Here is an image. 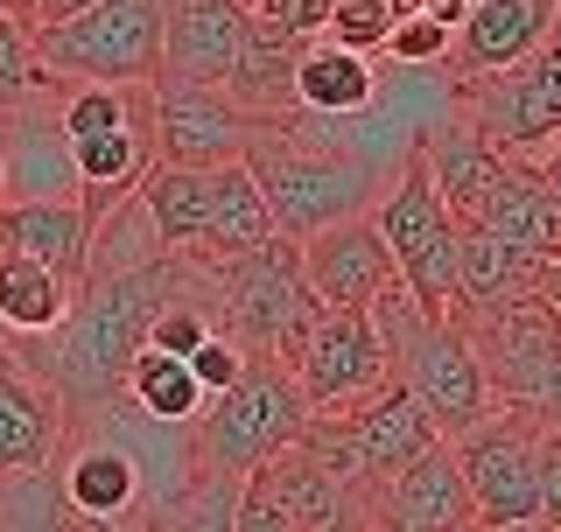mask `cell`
<instances>
[{
  "instance_id": "cell-1",
  "label": "cell",
  "mask_w": 561,
  "mask_h": 532,
  "mask_svg": "<svg viewBox=\"0 0 561 532\" xmlns=\"http://www.w3.org/2000/svg\"><path fill=\"white\" fill-rule=\"evenodd\" d=\"M245 169H253L280 239H309L337 218H365L379 204V189L393 183L386 162H373L358 148H337V127L309 119V113H288L274 127H260L253 148H245Z\"/></svg>"
},
{
  "instance_id": "cell-2",
  "label": "cell",
  "mask_w": 561,
  "mask_h": 532,
  "mask_svg": "<svg viewBox=\"0 0 561 532\" xmlns=\"http://www.w3.org/2000/svg\"><path fill=\"white\" fill-rule=\"evenodd\" d=\"M302 420H309V400L295 385V371L280 358H245V371L190 428V463H197V476H245L274 449H288L302 435Z\"/></svg>"
},
{
  "instance_id": "cell-3",
  "label": "cell",
  "mask_w": 561,
  "mask_h": 532,
  "mask_svg": "<svg viewBox=\"0 0 561 532\" xmlns=\"http://www.w3.org/2000/svg\"><path fill=\"white\" fill-rule=\"evenodd\" d=\"M210 288H218L225 329L239 336L245 358H288L295 336L323 315V294L302 274V245L280 232L245 245V253H225L210 266Z\"/></svg>"
},
{
  "instance_id": "cell-4",
  "label": "cell",
  "mask_w": 561,
  "mask_h": 532,
  "mask_svg": "<svg viewBox=\"0 0 561 532\" xmlns=\"http://www.w3.org/2000/svg\"><path fill=\"white\" fill-rule=\"evenodd\" d=\"M365 218L379 224L386 253H393V274L414 288V301L449 323V315L463 309V294H456V218H449L443 189H435V175H428V154H421L414 140H408L393 183L379 189V204L365 210Z\"/></svg>"
},
{
  "instance_id": "cell-5",
  "label": "cell",
  "mask_w": 561,
  "mask_h": 532,
  "mask_svg": "<svg viewBox=\"0 0 561 532\" xmlns=\"http://www.w3.org/2000/svg\"><path fill=\"white\" fill-rule=\"evenodd\" d=\"M28 35L43 78L64 84H154V70H162V0H92L84 14Z\"/></svg>"
},
{
  "instance_id": "cell-6",
  "label": "cell",
  "mask_w": 561,
  "mask_h": 532,
  "mask_svg": "<svg viewBox=\"0 0 561 532\" xmlns=\"http://www.w3.org/2000/svg\"><path fill=\"white\" fill-rule=\"evenodd\" d=\"M456 470L470 490V519L484 532L534 525L540 511V420L526 406H491L484 420H470L463 435H449Z\"/></svg>"
},
{
  "instance_id": "cell-7",
  "label": "cell",
  "mask_w": 561,
  "mask_h": 532,
  "mask_svg": "<svg viewBox=\"0 0 561 532\" xmlns=\"http://www.w3.org/2000/svg\"><path fill=\"white\" fill-rule=\"evenodd\" d=\"M463 329V344L478 350L484 385L499 406H534L548 385V365L561 350V309L548 294H519V301H491V309H456L449 315Z\"/></svg>"
},
{
  "instance_id": "cell-8",
  "label": "cell",
  "mask_w": 561,
  "mask_h": 532,
  "mask_svg": "<svg viewBox=\"0 0 561 532\" xmlns=\"http://www.w3.org/2000/svg\"><path fill=\"white\" fill-rule=\"evenodd\" d=\"M386 371H393L400 385H414V400L435 414V428H443V435H463L470 420H484L491 406H499V400H491V385H484L478 350H470L463 329L443 323V315H421V323L386 350Z\"/></svg>"
},
{
  "instance_id": "cell-9",
  "label": "cell",
  "mask_w": 561,
  "mask_h": 532,
  "mask_svg": "<svg viewBox=\"0 0 561 532\" xmlns=\"http://www.w3.org/2000/svg\"><path fill=\"white\" fill-rule=\"evenodd\" d=\"M154 148L162 162H183V169H218V162H239L253 148V134L267 119H253L232 92L218 84H183V78H154Z\"/></svg>"
},
{
  "instance_id": "cell-10",
  "label": "cell",
  "mask_w": 561,
  "mask_h": 532,
  "mask_svg": "<svg viewBox=\"0 0 561 532\" xmlns=\"http://www.w3.org/2000/svg\"><path fill=\"white\" fill-rule=\"evenodd\" d=\"M280 365L295 371L309 414H330V406L358 400L365 385L386 379V344H379V329L365 323V309H323L302 336H295V350Z\"/></svg>"
},
{
  "instance_id": "cell-11",
  "label": "cell",
  "mask_w": 561,
  "mask_h": 532,
  "mask_svg": "<svg viewBox=\"0 0 561 532\" xmlns=\"http://www.w3.org/2000/svg\"><path fill=\"white\" fill-rule=\"evenodd\" d=\"M253 35V0H162V70L183 84H232Z\"/></svg>"
},
{
  "instance_id": "cell-12",
  "label": "cell",
  "mask_w": 561,
  "mask_h": 532,
  "mask_svg": "<svg viewBox=\"0 0 561 532\" xmlns=\"http://www.w3.org/2000/svg\"><path fill=\"white\" fill-rule=\"evenodd\" d=\"M330 414L344 420V435L358 441V455H365V470L379 476H400L414 463V455H428L435 441H443V428H435V414L414 400V385H400L393 371H386L379 385H365L358 400H344V406H330Z\"/></svg>"
},
{
  "instance_id": "cell-13",
  "label": "cell",
  "mask_w": 561,
  "mask_h": 532,
  "mask_svg": "<svg viewBox=\"0 0 561 532\" xmlns=\"http://www.w3.org/2000/svg\"><path fill=\"white\" fill-rule=\"evenodd\" d=\"M295 245H302V274L323 294V309H365L393 280V253H386L373 218H337V224H323V232H309Z\"/></svg>"
},
{
  "instance_id": "cell-14",
  "label": "cell",
  "mask_w": 561,
  "mask_h": 532,
  "mask_svg": "<svg viewBox=\"0 0 561 532\" xmlns=\"http://www.w3.org/2000/svg\"><path fill=\"white\" fill-rule=\"evenodd\" d=\"M470 525V490L463 470H456L449 435L435 441L428 455H414L400 476H386L373 498V532H456Z\"/></svg>"
},
{
  "instance_id": "cell-15",
  "label": "cell",
  "mask_w": 561,
  "mask_h": 532,
  "mask_svg": "<svg viewBox=\"0 0 561 532\" xmlns=\"http://www.w3.org/2000/svg\"><path fill=\"white\" fill-rule=\"evenodd\" d=\"M267 484L280 511H288L295 532H373V505H365L358 484H344L330 463H316L302 441H288V449H274L267 463Z\"/></svg>"
},
{
  "instance_id": "cell-16",
  "label": "cell",
  "mask_w": 561,
  "mask_h": 532,
  "mask_svg": "<svg viewBox=\"0 0 561 532\" xmlns=\"http://www.w3.org/2000/svg\"><path fill=\"white\" fill-rule=\"evenodd\" d=\"M57 99H64V84L8 105V197H78V162H70Z\"/></svg>"
},
{
  "instance_id": "cell-17",
  "label": "cell",
  "mask_w": 561,
  "mask_h": 532,
  "mask_svg": "<svg viewBox=\"0 0 561 532\" xmlns=\"http://www.w3.org/2000/svg\"><path fill=\"white\" fill-rule=\"evenodd\" d=\"M456 224H484V232L513 239L540 259H561V204H554V189L526 169V154H505V162L491 169V183L478 189V204Z\"/></svg>"
},
{
  "instance_id": "cell-18",
  "label": "cell",
  "mask_w": 561,
  "mask_h": 532,
  "mask_svg": "<svg viewBox=\"0 0 561 532\" xmlns=\"http://www.w3.org/2000/svg\"><path fill=\"white\" fill-rule=\"evenodd\" d=\"M148 105H154V92H148ZM148 105H140L127 127H113V134L70 140V162H78V210H84L92 224H99L113 204H127L134 189H140V175L162 162V148H154V113H148Z\"/></svg>"
},
{
  "instance_id": "cell-19",
  "label": "cell",
  "mask_w": 561,
  "mask_h": 532,
  "mask_svg": "<svg viewBox=\"0 0 561 532\" xmlns=\"http://www.w3.org/2000/svg\"><path fill=\"white\" fill-rule=\"evenodd\" d=\"M561 0H470L463 22L449 35V63L443 78H478V70H505L548 35Z\"/></svg>"
},
{
  "instance_id": "cell-20",
  "label": "cell",
  "mask_w": 561,
  "mask_h": 532,
  "mask_svg": "<svg viewBox=\"0 0 561 532\" xmlns=\"http://www.w3.org/2000/svg\"><path fill=\"white\" fill-rule=\"evenodd\" d=\"M373 99H379L373 57H365V49L330 43V35H309L302 57H295V113L344 127V119H365V113H373Z\"/></svg>"
},
{
  "instance_id": "cell-21",
  "label": "cell",
  "mask_w": 561,
  "mask_h": 532,
  "mask_svg": "<svg viewBox=\"0 0 561 532\" xmlns=\"http://www.w3.org/2000/svg\"><path fill=\"white\" fill-rule=\"evenodd\" d=\"M0 245L57 266L70 288H78L84 259H92V218L78 210V197H8L0 204Z\"/></svg>"
},
{
  "instance_id": "cell-22",
  "label": "cell",
  "mask_w": 561,
  "mask_h": 532,
  "mask_svg": "<svg viewBox=\"0 0 561 532\" xmlns=\"http://www.w3.org/2000/svg\"><path fill=\"white\" fill-rule=\"evenodd\" d=\"M57 441H64V400L28 365H8L0 371V476L43 470Z\"/></svg>"
},
{
  "instance_id": "cell-23",
  "label": "cell",
  "mask_w": 561,
  "mask_h": 532,
  "mask_svg": "<svg viewBox=\"0 0 561 532\" xmlns=\"http://www.w3.org/2000/svg\"><path fill=\"white\" fill-rule=\"evenodd\" d=\"M540 280H548V259L540 253L484 232V224H456V294H463V309L540 294Z\"/></svg>"
},
{
  "instance_id": "cell-24",
  "label": "cell",
  "mask_w": 561,
  "mask_h": 532,
  "mask_svg": "<svg viewBox=\"0 0 561 532\" xmlns=\"http://www.w3.org/2000/svg\"><path fill=\"white\" fill-rule=\"evenodd\" d=\"M260 239H274V210H267V197H260L245 154L239 162H218L210 169V239H197L183 259L210 274L225 253H245V245H260Z\"/></svg>"
},
{
  "instance_id": "cell-25",
  "label": "cell",
  "mask_w": 561,
  "mask_h": 532,
  "mask_svg": "<svg viewBox=\"0 0 561 532\" xmlns=\"http://www.w3.org/2000/svg\"><path fill=\"white\" fill-rule=\"evenodd\" d=\"M140 210H148L162 253H190L197 239H210V169H183V162H154L140 175Z\"/></svg>"
},
{
  "instance_id": "cell-26",
  "label": "cell",
  "mask_w": 561,
  "mask_h": 532,
  "mask_svg": "<svg viewBox=\"0 0 561 532\" xmlns=\"http://www.w3.org/2000/svg\"><path fill=\"white\" fill-rule=\"evenodd\" d=\"M70 294H78V288H70L57 266H43V259L14 253V245H0V323H8L14 336L57 329L64 315H70Z\"/></svg>"
},
{
  "instance_id": "cell-27",
  "label": "cell",
  "mask_w": 561,
  "mask_h": 532,
  "mask_svg": "<svg viewBox=\"0 0 561 532\" xmlns=\"http://www.w3.org/2000/svg\"><path fill=\"white\" fill-rule=\"evenodd\" d=\"M127 400H134L148 420H169V428H197L204 406H210V393L197 385L190 358H175V350H154V344L134 350V365H127Z\"/></svg>"
},
{
  "instance_id": "cell-28",
  "label": "cell",
  "mask_w": 561,
  "mask_h": 532,
  "mask_svg": "<svg viewBox=\"0 0 561 532\" xmlns=\"http://www.w3.org/2000/svg\"><path fill=\"white\" fill-rule=\"evenodd\" d=\"M0 532H84V519L57 490V470L43 463L22 476H0Z\"/></svg>"
},
{
  "instance_id": "cell-29",
  "label": "cell",
  "mask_w": 561,
  "mask_h": 532,
  "mask_svg": "<svg viewBox=\"0 0 561 532\" xmlns=\"http://www.w3.org/2000/svg\"><path fill=\"white\" fill-rule=\"evenodd\" d=\"M140 105H148V84H99V78H84V84H64L57 119H64V134H70V140H84V134H113V127H127Z\"/></svg>"
},
{
  "instance_id": "cell-30",
  "label": "cell",
  "mask_w": 561,
  "mask_h": 532,
  "mask_svg": "<svg viewBox=\"0 0 561 532\" xmlns=\"http://www.w3.org/2000/svg\"><path fill=\"white\" fill-rule=\"evenodd\" d=\"M449 22L443 14H428V8H400L393 14V35H386V49L379 57H393L400 70H443L449 63Z\"/></svg>"
},
{
  "instance_id": "cell-31",
  "label": "cell",
  "mask_w": 561,
  "mask_h": 532,
  "mask_svg": "<svg viewBox=\"0 0 561 532\" xmlns=\"http://www.w3.org/2000/svg\"><path fill=\"white\" fill-rule=\"evenodd\" d=\"M49 84H64V78H43L28 22L22 14H0V105H22L35 92H49Z\"/></svg>"
},
{
  "instance_id": "cell-32",
  "label": "cell",
  "mask_w": 561,
  "mask_h": 532,
  "mask_svg": "<svg viewBox=\"0 0 561 532\" xmlns=\"http://www.w3.org/2000/svg\"><path fill=\"white\" fill-rule=\"evenodd\" d=\"M393 0H330V14H323V35L330 43H344V49H365V57H379L386 49V35H393Z\"/></svg>"
},
{
  "instance_id": "cell-33",
  "label": "cell",
  "mask_w": 561,
  "mask_h": 532,
  "mask_svg": "<svg viewBox=\"0 0 561 532\" xmlns=\"http://www.w3.org/2000/svg\"><path fill=\"white\" fill-rule=\"evenodd\" d=\"M232 505H239V476H197L169 532H232Z\"/></svg>"
},
{
  "instance_id": "cell-34",
  "label": "cell",
  "mask_w": 561,
  "mask_h": 532,
  "mask_svg": "<svg viewBox=\"0 0 561 532\" xmlns=\"http://www.w3.org/2000/svg\"><path fill=\"white\" fill-rule=\"evenodd\" d=\"M232 532H295L288 511H280L267 470H245L239 476V505H232Z\"/></svg>"
},
{
  "instance_id": "cell-35",
  "label": "cell",
  "mask_w": 561,
  "mask_h": 532,
  "mask_svg": "<svg viewBox=\"0 0 561 532\" xmlns=\"http://www.w3.org/2000/svg\"><path fill=\"white\" fill-rule=\"evenodd\" d=\"M190 371H197V385H204L210 400H218L225 385H232L239 371H245V350H239V336H232V329H210L204 344L190 350Z\"/></svg>"
},
{
  "instance_id": "cell-36",
  "label": "cell",
  "mask_w": 561,
  "mask_h": 532,
  "mask_svg": "<svg viewBox=\"0 0 561 532\" xmlns=\"http://www.w3.org/2000/svg\"><path fill=\"white\" fill-rule=\"evenodd\" d=\"M540 511L534 525L540 532H561V428H540Z\"/></svg>"
},
{
  "instance_id": "cell-37",
  "label": "cell",
  "mask_w": 561,
  "mask_h": 532,
  "mask_svg": "<svg viewBox=\"0 0 561 532\" xmlns=\"http://www.w3.org/2000/svg\"><path fill=\"white\" fill-rule=\"evenodd\" d=\"M92 0H22V22L28 28H49V22H70V14H84Z\"/></svg>"
},
{
  "instance_id": "cell-38",
  "label": "cell",
  "mask_w": 561,
  "mask_h": 532,
  "mask_svg": "<svg viewBox=\"0 0 561 532\" xmlns=\"http://www.w3.org/2000/svg\"><path fill=\"white\" fill-rule=\"evenodd\" d=\"M526 414H534L540 428H561V350H554V365H548V385H540V400L526 406Z\"/></svg>"
},
{
  "instance_id": "cell-39",
  "label": "cell",
  "mask_w": 561,
  "mask_h": 532,
  "mask_svg": "<svg viewBox=\"0 0 561 532\" xmlns=\"http://www.w3.org/2000/svg\"><path fill=\"white\" fill-rule=\"evenodd\" d=\"M534 63H540V70H548V78L561 84V8H554V22H548V35H540V43H534Z\"/></svg>"
},
{
  "instance_id": "cell-40",
  "label": "cell",
  "mask_w": 561,
  "mask_h": 532,
  "mask_svg": "<svg viewBox=\"0 0 561 532\" xmlns=\"http://www.w3.org/2000/svg\"><path fill=\"white\" fill-rule=\"evenodd\" d=\"M540 294H548L554 309H561V259H548V280H540Z\"/></svg>"
},
{
  "instance_id": "cell-41",
  "label": "cell",
  "mask_w": 561,
  "mask_h": 532,
  "mask_svg": "<svg viewBox=\"0 0 561 532\" xmlns=\"http://www.w3.org/2000/svg\"><path fill=\"white\" fill-rule=\"evenodd\" d=\"M0 197H8V105H0Z\"/></svg>"
},
{
  "instance_id": "cell-42",
  "label": "cell",
  "mask_w": 561,
  "mask_h": 532,
  "mask_svg": "<svg viewBox=\"0 0 561 532\" xmlns=\"http://www.w3.org/2000/svg\"><path fill=\"white\" fill-rule=\"evenodd\" d=\"M84 532H140V525H113V519H84Z\"/></svg>"
},
{
  "instance_id": "cell-43",
  "label": "cell",
  "mask_w": 561,
  "mask_h": 532,
  "mask_svg": "<svg viewBox=\"0 0 561 532\" xmlns=\"http://www.w3.org/2000/svg\"><path fill=\"white\" fill-rule=\"evenodd\" d=\"M0 14H22V0H0Z\"/></svg>"
},
{
  "instance_id": "cell-44",
  "label": "cell",
  "mask_w": 561,
  "mask_h": 532,
  "mask_svg": "<svg viewBox=\"0 0 561 532\" xmlns=\"http://www.w3.org/2000/svg\"><path fill=\"white\" fill-rule=\"evenodd\" d=\"M456 532H484V525H478V519H470V525H456Z\"/></svg>"
},
{
  "instance_id": "cell-45",
  "label": "cell",
  "mask_w": 561,
  "mask_h": 532,
  "mask_svg": "<svg viewBox=\"0 0 561 532\" xmlns=\"http://www.w3.org/2000/svg\"><path fill=\"white\" fill-rule=\"evenodd\" d=\"M513 532H540V525H513Z\"/></svg>"
}]
</instances>
